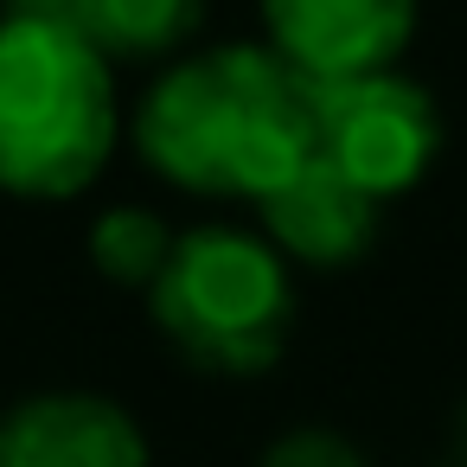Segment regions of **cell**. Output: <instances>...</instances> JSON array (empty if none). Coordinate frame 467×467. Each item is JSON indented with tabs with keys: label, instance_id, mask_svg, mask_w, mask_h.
I'll list each match as a JSON object with an SVG mask.
<instances>
[{
	"label": "cell",
	"instance_id": "obj_1",
	"mask_svg": "<svg viewBox=\"0 0 467 467\" xmlns=\"http://www.w3.org/2000/svg\"><path fill=\"white\" fill-rule=\"evenodd\" d=\"M135 154L199 199H269L314 154V97L269 46H205L154 78Z\"/></svg>",
	"mask_w": 467,
	"mask_h": 467
},
{
	"label": "cell",
	"instance_id": "obj_2",
	"mask_svg": "<svg viewBox=\"0 0 467 467\" xmlns=\"http://www.w3.org/2000/svg\"><path fill=\"white\" fill-rule=\"evenodd\" d=\"M122 141L109 58L58 26L0 14V192L78 199Z\"/></svg>",
	"mask_w": 467,
	"mask_h": 467
},
{
	"label": "cell",
	"instance_id": "obj_3",
	"mask_svg": "<svg viewBox=\"0 0 467 467\" xmlns=\"http://www.w3.org/2000/svg\"><path fill=\"white\" fill-rule=\"evenodd\" d=\"M167 346L212 378H256L288 352L295 282L263 231L199 224L173 237L167 269L148 288Z\"/></svg>",
	"mask_w": 467,
	"mask_h": 467
},
{
	"label": "cell",
	"instance_id": "obj_4",
	"mask_svg": "<svg viewBox=\"0 0 467 467\" xmlns=\"http://www.w3.org/2000/svg\"><path fill=\"white\" fill-rule=\"evenodd\" d=\"M307 97H314V154L378 205L410 192L441 154V109L403 71L307 84Z\"/></svg>",
	"mask_w": 467,
	"mask_h": 467
},
{
	"label": "cell",
	"instance_id": "obj_5",
	"mask_svg": "<svg viewBox=\"0 0 467 467\" xmlns=\"http://www.w3.org/2000/svg\"><path fill=\"white\" fill-rule=\"evenodd\" d=\"M263 46L301 84H352L397 71L416 33V0H256Z\"/></svg>",
	"mask_w": 467,
	"mask_h": 467
},
{
	"label": "cell",
	"instance_id": "obj_6",
	"mask_svg": "<svg viewBox=\"0 0 467 467\" xmlns=\"http://www.w3.org/2000/svg\"><path fill=\"white\" fill-rule=\"evenodd\" d=\"M0 467H148V435L116 397L39 390L0 410Z\"/></svg>",
	"mask_w": 467,
	"mask_h": 467
},
{
	"label": "cell",
	"instance_id": "obj_7",
	"mask_svg": "<svg viewBox=\"0 0 467 467\" xmlns=\"http://www.w3.org/2000/svg\"><path fill=\"white\" fill-rule=\"evenodd\" d=\"M263 237L275 244L282 263H307V269H352L358 256H371L384 205L371 192H358L339 167H327L320 154H307L269 199H256Z\"/></svg>",
	"mask_w": 467,
	"mask_h": 467
},
{
	"label": "cell",
	"instance_id": "obj_8",
	"mask_svg": "<svg viewBox=\"0 0 467 467\" xmlns=\"http://www.w3.org/2000/svg\"><path fill=\"white\" fill-rule=\"evenodd\" d=\"M65 26L84 33L109 65H148L192 46L205 0H65Z\"/></svg>",
	"mask_w": 467,
	"mask_h": 467
},
{
	"label": "cell",
	"instance_id": "obj_9",
	"mask_svg": "<svg viewBox=\"0 0 467 467\" xmlns=\"http://www.w3.org/2000/svg\"><path fill=\"white\" fill-rule=\"evenodd\" d=\"M167 256H173V231L148 205H109L90 224V263L109 282H122V288H154V275L167 269Z\"/></svg>",
	"mask_w": 467,
	"mask_h": 467
},
{
	"label": "cell",
	"instance_id": "obj_10",
	"mask_svg": "<svg viewBox=\"0 0 467 467\" xmlns=\"http://www.w3.org/2000/svg\"><path fill=\"white\" fill-rule=\"evenodd\" d=\"M256 467H371L339 429H288L263 448Z\"/></svg>",
	"mask_w": 467,
	"mask_h": 467
},
{
	"label": "cell",
	"instance_id": "obj_11",
	"mask_svg": "<svg viewBox=\"0 0 467 467\" xmlns=\"http://www.w3.org/2000/svg\"><path fill=\"white\" fill-rule=\"evenodd\" d=\"M454 435H461V467H467V410H461V429Z\"/></svg>",
	"mask_w": 467,
	"mask_h": 467
},
{
	"label": "cell",
	"instance_id": "obj_12",
	"mask_svg": "<svg viewBox=\"0 0 467 467\" xmlns=\"http://www.w3.org/2000/svg\"><path fill=\"white\" fill-rule=\"evenodd\" d=\"M454 467H461V461H454Z\"/></svg>",
	"mask_w": 467,
	"mask_h": 467
}]
</instances>
